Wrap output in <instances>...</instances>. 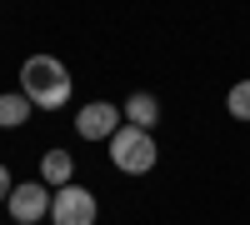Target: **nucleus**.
Instances as JSON below:
<instances>
[{
	"instance_id": "1",
	"label": "nucleus",
	"mask_w": 250,
	"mask_h": 225,
	"mask_svg": "<svg viewBox=\"0 0 250 225\" xmlns=\"http://www.w3.org/2000/svg\"><path fill=\"white\" fill-rule=\"evenodd\" d=\"M20 90H25V100L35 110H60L75 90V80L65 70V60L55 55H30L25 65H20Z\"/></svg>"
},
{
	"instance_id": "2",
	"label": "nucleus",
	"mask_w": 250,
	"mask_h": 225,
	"mask_svg": "<svg viewBox=\"0 0 250 225\" xmlns=\"http://www.w3.org/2000/svg\"><path fill=\"white\" fill-rule=\"evenodd\" d=\"M110 160H115V170H125V175H150V170H155V160H160L155 135H150V130L125 125V130L110 140Z\"/></svg>"
},
{
	"instance_id": "3",
	"label": "nucleus",
	"mask_w": 250,
	"mask_h": 225,
	"mask_svg": "<svg viewBox=\"0 0 250 225\" xmlns=\"http://www.w3.org/2000/svg\"><path fill=\"white\" fill-rule=\"evenodd\" d=\"M95 215H100V200L85 185H65L50 200V225H95Z\"/></svg>"
},
{
	"instance_id": "4",
	"label": "nucleus",
	"mask_w": 250,
	"mask_h": 225,
	"mask_svg": "<svg viewBox=\"0 0 250 225\" xmlns=\"http://www.w3.org/2000/svg\"><path fill=\"white\" fill-rule=\"evenodd\" d=\"M50 200H55L50 185H40V180H20L5 205H10L15 225H35V220H50Z\"/></svg>"
},
{
	"instance_id": "5",
	"label": "nucleus",
	"mask_w": 250,
	"mask_h": 225,
	"mask_svg": "<svg viewBox=\"0 0 250 225\" xmlns=\"http://www.w3.org/2000/svg\"><path fill=\"white\" fill-rule=\"evenodd\" d=\"M75 130H80V140H95V145L105 140V145H110V140L125 130V110H120V105H105V100H95V105H85V110L75 115Z\"/></svg>"
},
{
	"instance_id": "6",
	"label": "nucleus",
	"mask_w": 250,
	"mask_h": 225,
	"mask_svg": "<svg viewBox=\"0 0 250 225\" xmlns=\"http://www.w3.org/2000/svg\"><path fill=\"white\" fill-rule=\"evenodd\" d=\"M40 185H50V190L75 185V155L70 150H45L40 155Z\"/></svg>"
},
{
	"instance_id": "7",
	"label": "nucleus",
	"mask_w": 250,
	"mask_h": 225,
	"mask_svg": "<svg viewBox=\"0 0 250 225\" xmlns=\"http://www.w3.org/2000/svg\"><path fill=\"white\" fill-rule=\"evenodd\" d=\"M120 110H125V125H135V130H155V120H160V100H155L150 90H135Z\"/></svg>"
},
{
	"instance_id": "8",
	"label": "nucleus",
	"mask_w": 250,
	"mask_h": 225,
	"mask_svg": "<svg viewBox=\"0 0 250 225\" xmlns=\"http://www.w3.org/2000/svg\"><path fill=\"white\" fill-rule=\"evenodd\" d=\"M30 100H25V90H5V95H0V130H20V125H25V120H30Z\"/></svg>"
},
{
	"instance_id": "9",
	"label": "nucleus",
	"mask_w": 250,
	"mask_h": 225,
	"mask_svg": "<svg viewBox=\"0 0 250 225\" xmlns=\"http://www.w3.org/2000/svg\"><path fill=\"white\" fill-rule=\"evenodd\" d=\"M225 110H230V120H250V75L230 85V95H225Z\"/></svg>"
},
{
	"instance_id": "10",
	"label": "nucleus",
	"mask_w": 250,
	"mask_h": 225,
	"mask_svg": "<svg viewBox=\"0 0 250 225\" xmlns=\"http://www.w3.org/2000/svg\"><path fill=\"white\" fill-rule=\"evenodd\" d=\"M10 190H15V180H10V170L0 165V200H10Z\"/></svg>"
}]
</instances>
